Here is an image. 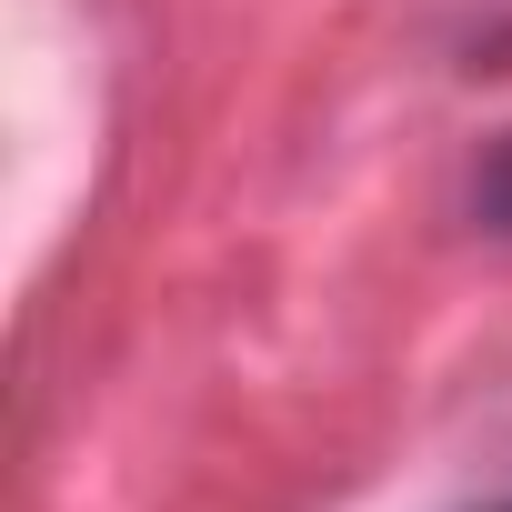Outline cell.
<instances>
[{
  "label": "cell",
  "instance_id": "obj_1",
  "mask_svg": "<svg viewBox=\"0 0 512 512\" xmlns=\"http://www.w3.org/2000/svg\"><path fill=\"white\" fill-rule=\"evenodd\" d=\"M472 221L512 241V131H502V141L482 151V171H472Z\"/></svg>",
  "mask_w": 512,
  "mask_h": 512
},
{
  "label": "cell",
  "instance_id": "obj_2",
  "mask_svg": "<svg viewBox=\"0 0 512 512\" xmlns=\"http://www.w3.org/2000/svg\"><path fill=\"white\" fill-rule=\"evenodd\" d=\"M482 512H512V502H482Z\"/></svg>",
  "mask_w": 512,
  "mask_h": 512
}]
</instances>
